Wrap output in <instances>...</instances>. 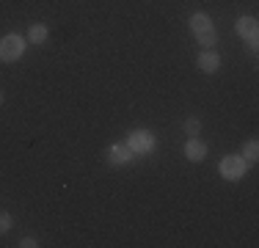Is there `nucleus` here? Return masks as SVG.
<instances>
[{
    "label": "nucleus",
    "mask_w": 259,
    "mask_h": 248,
    "mask_svg": "<svg viewBox=\"0 0 259 248\" xmlns=\"http://www.w3.org/2000/svg\"><path fill=\"white\" fill-rule=\"evenodd\" d=\"M218 171H221V177H224V179H229V182H237V179L245 177V171H248V163H245L240 154H229V157L221 160Z\"/></svg>",
    "instance_id": "1"
},
{
    "label": "nucleus",
    "mask_w": 259,
    "mask_h": 248,
    "mask_svg": "<svg viewBox=\"0 0 259 248\" xmlns=\"http://www.w3.org/2000/svg\"><path fill=\"white\" fill-rule=\"evenodd\" d=\"M256 157H259V144L256 141H248L245 149H243V160L245 163H256Z\"/></svg>",
    "instance_id": "11"
},
{
    "label": "nucleus",
    "mask_w": 259,
    "mask_h": 248,
    "mask_svg": "<svg viewBox=\"0 0 259 248\" xmlns=\"http://www.w3.org/2000/svg\"><path fill=\"white\" fill-rule=\"evenodd\" d=\"M0 102H3V91H0Z\"/></svg>",
    "instance_id": "15"
},
{
    "label": "nucleus",
    "mask_w": 259,
    "mask_h": 248,
    "mask_svg": "<svg viewBox=\"0 0 259 248\" xmlns=\"http://www.w3.org/2000/svg\"><path fill=\"white\" fill-rule=\"evenodd\" d=\"M22 53H25V42H22V36L9 33V36L0 39V61H17V58H22Z\"/></svg>",
    "instance_id": "2"
},
{
    "label": "nucleus",
    "mask_w": 259,
    "mask_h": 248,
    "mask_svg": "<svg viewBox=\"0 0 259 248\" xmlns=\"http://www.w3.org/2000/svg\"><path fill=\"white\" fill-rule=\"evenodd\" d=\"M135 157V152L130 149L127 144H113L108 149V160H110V166H124L130 163V160Z\"/></svg>",
    "instance_id": "5"
},
{
    "label": "nucleus",
    "mask_w": 259,
    "mask_h": 248,
    "mask_svg": "<svg viewBox=\"0 0 259 248\" xmlns=\"http://www.w3.org/2000/svg\"><path fill=\"white\" fill-rule=\"evenodd\" d=\"M196 39H199V45L212 47L215 42H218V33H215V28H207V30H201V33H196Z\"/></svg>",
    "instance_id": "10"
},
{
    "label": "nucleus",
    "mask_w": 259,
    "mask_h": 248,
    "mask_svg": "<svg viewBox=\"0 0 259 248\" xmlns=\"http://www.w3.org/2000/svg\"><path fill=\"white\" fill-rule=\"evenodd\" d=\"M11 229V215L9 213H0V234H6Z\"/></svg>",
    "instance_id": "13"
},
{
    "label": "nucleus",
    "mask_w": 259,
    "mask_h": 248,
    "mask_svg": "<svg viewBox=\"0 0 259 248\" xmlns=\"http://www.w3.org/2000/svg\"><path fill=\"white\" fill-rule=\"evenodd\" d=\"M130 149H133L135 154H146L155 149V135L149 133V130H135V133H130Z\"/></svg>",
    "instance_id": "3"
},
{
    "label": "nucleus",
    "mask_w": 259,
    "mask_h": 248,
    "mask_svg": "<svg viewBox=\"0 0 259 248\" xmlns=\"http://www.w3.org/2000/svg\"><path fill=\"white\" fill-rule=\"evenodd\" d=\"M218 66H221V55L215 53V50H204V53L199 55V69L201 72L212 74V72H218Z\"/></svg>",
    "instance_id": "7"
},
{
    "label": "nucleus",
    "mask_w": 259,
    "mask_h": 248,
    "mask_svg": "<svg viewBox=\"0 0 259 248\" xmlns=\"http://www.w3.org/2000/svg\"><path fill=\"white\" fill-rule=\"evenodd\" d=\"M207 28H212L209 17L201 14V11H196V14L190 17V30H193V33H201V30H207Z\"/></svg>",
    "instance_id": "8"
},
{
    "label": "nucleus",
    "mask_w": 259,
    "mask_h": 248,
    "mask_svg": "<svg viewBox=\"0 0 259 248\" xmlns=\"http://www.w3.org/2000/svg\"><path fill=\"white\" fill-rule=\"evenodd\" d=\"M47 36H50V30H47L45 25H30L28 39L33 42V45H41V42H47Z\"/></svg>",
    "instance_id": "9"
},
{
    "label": "nucleus",
    "mask_w": 259,
    "mask_h": 248,
    "mask_svg": "<svg viewBox=\"0 0 259 248\" xmlns=\"http://www.w3.org/2000/svg\"><path fill=\"white\" fill-rule=\"evenodd\" d=\"M33 245H39L33 237H22V240H20V248H33Z\"/></svg>",
    "instance_id": "14"
},
{
    "label": "nucleus",
    "mask_w": 259,
    "mask_h": 248,
    "mask_svg": "<svg viewBox=\"0 0 259 248\" xmlns=\"http://www.w3.org/2000/svg\"><path fill=\"white\" fill-rule=\"evenodd\" d=\"M185 133L199 135V133H201V121H199V119H188V121H185Z\"/></svg>",
    "instance_id": "12"
},
{
    "label": "nucleus",
    "mask_w": 259,
    "mask_h": 248,
    "mask_svg": "<svg viewBox=\"0 0 259 248\" xmlns=\"http://www.w3.org/2000/svg\"><path fill=\"white\" fill-rule=\"evenodd\" d=\"M234 30H237V36L248 39L251 47L256 50V20H254V17H240V20L234 22Z\"/></svg>",
    "instance_id": "4"
},
{
    "label": "nucleus",
    "mask_w": 259,
    "mask_h": 248,
    "mask_svg": "<svg viewBox=\"0 0 259 248\" xmlns=\"http://www.w3.org/2000/svg\"><path fill=\"white\" fill-rule=\"evenodd\" d=\"M185 154H188V160H193V163H201V160L207 157V144L201 138H190L188 146H185Z\"/></svg>",
    "instance_id": "6"
}]
</instances>
